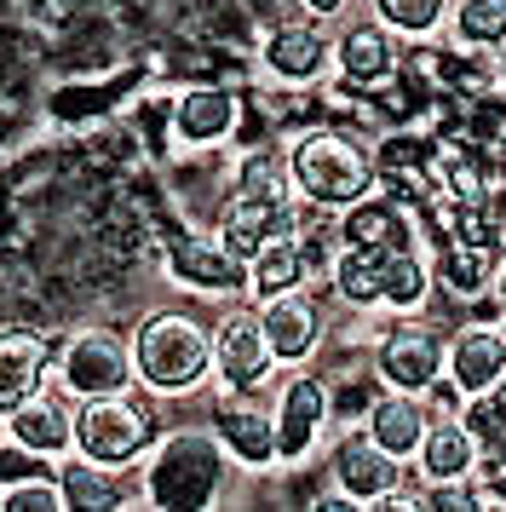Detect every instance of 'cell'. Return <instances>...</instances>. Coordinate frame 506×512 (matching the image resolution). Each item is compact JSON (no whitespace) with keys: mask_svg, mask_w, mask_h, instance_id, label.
<instances>
[{"mask_svg":"<svg viewBox=\"0 0 506 512\" xmlns=\"http://www.w3.org/2000/svg\"><path fill=\"white\" fill-rule=\"evenodd\" d=\"M133 472H138L133 501L161 507V512L219 507V495L230 484V461L207 426H167V432H156V443L138 455Z\"/></svg>","mask_w":506,"mask_h":512,"instance_id":"6da1fadb","label":"cell"},{"mask_svg":"<svg viewBox=\"0 0 506 512\" xmlns=\"http://www.w3.org/2000/svg\"><path fill=\"white\" fill-rule=\"evenodd\" d=\"M133 351V380L150 397H190L213 386V334L207 317L184 311V305H156L144 311L127 334Z\"/></svg>","mask_w":506,"mask_h":512,"instance_id":"7a4b0ae2","label":"cell"},{"mask_svg":"<svg viewBox=\"0 0 506 512\" xmlns=\"http://www.w3.org/2000/svg\"><path fill=\"white\" fill-rule=\"evenodd\" d=\"M288 150V185H294L299 208L311 213H340L351 208L357 196L374 190V156L351 133H334V127H317V133H299Z\"/></svg>","mask_w":506,"mask_h":512,"instance_id":"3957f363","label":"cell"},{"mask_svg":"<svg viewBox=\"0 0 506 512\" xmlns=\"http://www.w3.org/2000/svg\"><path fill=\"white\" fill-rule=\"evenodd\" d=\"M156 397L144 386L127 392H104V397H81L75 403V449L81 461H98L110 472H133L138 455L156 443Z\"/></svg>","mask_w":506,"mask_h":512,"instance_id":"277c9868","label":"cell"},{"mask_svg":"<svg viewBox=\"0 0 506 512\" xmlns=\"http://www.w3.org/2000/svg\"><path fill=\"white\" fill-rule=\"evenodd\" d=\"M46 380L81 403V397H104V392H127L133 380V351H127V334L115 323H81L69 328L64 340L46 357Z\"/></svg>","mask_w":506,"mask_h":512,"instance_id":"5b68a950","label":"cell"},{"mask_svg":"<svg viewBox=\"0 0 506 512\" xmlns=\"http://www.w3.org/2000/svg\"><path fill=\"white\" fill-rule=\"evenodd\" d=\"M328 380L311 374L305 363L299 369H276L271 380V426H276V466H299L328 432Z\"/></svg>","mask_w":506,"mask_h":512,"instance_id":"8992f818","label":"cell"},{"mask_svg":"<svg viewBox=\"0 0 506 512\" xmlns=\"http://www.w3.org/2000/svg\"><path fill=\"white\" fill-rule=\"evenodd\" d=\"M207 334H213V386L219 392H265L276 380V357L265 346L253 300L207 317Z\"/></svg>","mask_w":506,"mask_h":512,"instance_id":"52a82bcc","label":"cell"},{"mask_svg":"<svg viewBox=\"0 0 506 512\" xmlns=\"http://www.w3.org/2000/svg\"><path fill=\"white\" fill-rule=\"evenodd\" d=\"M328 484H334V501H345V507H380L397 484H409V466L386 455L363 426H351L328 443Z\"/></svg>","mask_w":506,"mask_h":512,"instance_id":"ba28073f","label":"cell"},{"mask_svg":"<svg viewBox=\"0 0 506 512\" xmlns=\"http://www.w3.org/2000/svg\"><path fill=\"white\" fill-rule=\"evenodd\" d=\"M207 432L219 438L225 461L236 472H271L276 466V426H271V397L265 392H219L213 397V415Z\"/></svg>","mask_w":506,"mask_h":512,"instance_id":"9c48e42d","label":"cell"},{"mask_svg":"<svg viewBox=\"0 0 506 512\" xmlns=\"http://www.w3.org/2000/svg\"><path fill=\"white\" fill-rule=\"evenodd\" d=\"M299 219H305V208H299L294 190H242L236 185L225 202H219L213 236L248 265V254L259 242H271V236H282V231H299Z\"/></svg>","mask_w":506,"mask_h":512,"instance_id":"30bf717a","label":"cell"},{"mask_svg":"<svg viewBox=\"0 0 506 512\" xmlns=\"http://www.w3.org/2000/svg\"><path fill=\"white\" fill-rule=\"evenodd\" d=\"M368 374H374L386 392L426 397L437 380H443V334H437V328H426V323H414V317L391 323L386 334H380V346H374Z\"/></svg>","mask_w":506,"mask_h":512,"instance_id":"8fae6325","label":"cell"},{"mask_svg":"<svg viewBox=\"0 0 506 512\" xmlns=\"http://www.w3.org/2000/svg\"><path fill=\"white\" fill-rule=\"evenodd\" d=\"M259 328H265V346H271L276 369H299L311 363L328 340V317L322 305L311 300V288H294V294H276V300H259Z\"/></svg>","mask_w":506,"mask_h":512,"instance_id":"7c38bea8","label":"cell"},{"mask_svg":"<svg viewBox=\"0 0 506 512\" xmlns=\"http://www.w3.org/2000/svg\"><path fill=\"white\" fill-rule=\"evenodd\" d=\"M334 64V35H322L317 18H282L259 47V70L282 87H317Z\"/></svg>","mask_w":506,"mask_h":512,"instance_id":"4fadbf2b","label":"cell"},{"mask_svg":"<svg viewBox=\"0 0 506 512\" xmlns=\"http://www.w3.org/2000/svg\"><path fill=\"white\" fill-rule=\"evenodd\" d=\"M328 70L340 75L351 93L386 87V81H397V70H403V41H397L391 29H380L374 18H357V24H345L340 35H334V64H328Z\"/></svg>","mask_w":506,"mask_h":512,"instance_id":"5bb4252c","label":"cell"},{"mask_svg":"<svg viewBox=\"0 0 506 512\" xmlns=\"http://www.w3.org/2000/svg\"><path fill=\"white\" fill-rule=\"evenodd\" d=\"M0 432H6L12 443H23L29 455L58 461V455L75 449V403L46 380L35 397H23L18 409H6V415H0Z\"/></svg>","mask_w":506,"mask_h":512,"instance_id":"9a60e30c","label":"cell"},{"mask_svg":"<svg viewBox=\"0 0 506 512\" xmlns=\"http://www.w3.org/2000/svg\"><path fill=\"white\" fill-rule=\"evenodd\" d=\"M443 380L460 397H478L506 380V334L501 323H460L443 340Z\"/></svg>","mask_w":506,"mask_h":512,"instance_id":"2e32d148","label":"cell"},{"mask_svg":"<svg viewBox=\"0 0 506 512\" xmlns=\"http://www.w3.org/2000/svg\"><path fill=\"white\" fill-rule=\"evenodd\" d=\"M167 271L196 288V294H213V300H236L242 294V259L230 254L213 231H179L167 242Z\"/></svg>","mask_w":506,"mask_h":512,"instance_id":"e0dca14e","label":"cell"},{"mask_svg":"<svg viewBox=\"0 0 506 512\" xmlns=\"http://www.w3.org/2000/svg\"><path fill=\"white\" fill-rule=\"evenodd\" d=\"M478 472V443L466 432L460 415H432L426 420V438L420 449L409 455V478L426 489H449V484H466Z\"/></svg>","mask_w":506,"mask_h":512,"instance_id":"ac0fdd59","label":"cell"},{"mask_svg":"<svg viewBox=\"0 0 506 512\" xmlns=\"http://www.w3.org/2000/svg\"><path fill=\"white\" fill-rule=\"evenodd\" d=\"M236 127H242V98L230 93V87H184L173 98V139L190 144V150H213V144L236 139Z\"/></svg>","mask_w":506,"mask_h":512,"instance_id":"d6986e66","label":"cell"},{"mask_svg":"<svg viewBox=\"0 0 506 512\" xmlns=\"http://www.w3.org/2000/svg\"><path fill=\"white\" fill-rule=\"evenodd\" d=\"M334 236L340 242H357V248H409V242H420V231H414V213L403 208V202H391L386 190L374 185L368 196H357L351 208L334 213Z\"/></svg>","mask_w":506,"mask_h":512,"instance_id":"ffe728a7","label":"cell"},{"mask_svg":"<svg viewBox=\"0 0 506 512\" xmlns=\"http://www.w3.org/2000/svg\"><path fill=\"white\" fill-rule=\"evenodd\" d=\"M426 420H432V409H426V397H414V392H386L380 386V397L363 409V426L368 438L380 443L386 455H397V461L409 466V455L420 449V438H426Z\"/></svg>","mask_w":506,"mask_h":512,"instance_id":"44dd1931","label":"cell"},{"mask_svg":"<svg viewBox=\"0 0 506 512\" xmlns=\"http://www.w3.org/2000/svg\"><path fill=\"white\" fill-rule=\"evenodd\" d=\"M495 265H501V248L455 242V236L432 242V288H443L449 300H483L495 282Z\"/></svg>","mask_w":506,"mask_h":512,"instance_id":"7402d4cb","label":"cell"},{"mask_svg":"<svg viewBox=\"0 0 506 512\" xmlns=\"http://www.w3.org/2000/svg\"><path fill=\"white\" fill-rule=\"evenodd\" d=\"M46 357L52 340L41 328H0V415L46 386Z\"/></svg>","mask_w":506,"mask_h":512,"instance_id":"603a6c76","label":"cell"},{"mask_svg":"<svg viewBox=\"0 0 506 512\" xmlns=\"http://www.w3.org/2000/svg\"><path fill=\"white\" fill-rule=\"evenodd\" d=\"M380 277H386V248H357V242H340L322 271L328 294L351 311H380Z\"/></svg>","mask_w":506,"mask_h":512,"instance_id":"cb8c5ba5","label":"cell"},{"mask_svg":"<svg viewBox=\"0 0 506 512\" xmlns=\"http://www.w3.org/2000/svg\"><path fill=\"white\" fill-rule=\"evenodd\" d=\"M432 300V259L420 254V242L391 248L386 254V277H380V305L397 317H420Z\"/></svg>","mask_w":506,"mask_h":512,"instance_id":"d4e9b609","label":"cell"},{"mask_svg":"<svg viewBox=\"0 0 506 512\" xmlns=\"http://www.w3.org/2000/svg\"><path fill=\"white\" fill-rule=\"evenodd\" d=\"M58 484H64V507H133V484H121V472H110V466L98 461H69V455H58Z\"/></svg>","mask_w":506,"mask_h":512,"instance_id":"484cf974","label":"cell"},{"mask_svg":"<svg viewBox=\"0 0 506 512\" xmlns=\"http://www.w3.org/2000/svg\"><path fill=\"white\" fill-rule=\"evenodd\" d=\"M443 35L460 52H501L506 47V0H449Z\"/></svg>","mask_w":506,"mask_h":512,"instance_id":"4316f807","label":"cell"},{"mask_svg":"<svg viewBox=\"0 0 506 512\" xmlns=\"http://www.w3.org/2000/svg\"><path fill=\"white\" fill-rule=\"evenodd\" d=\"M368 18L391 29L397 41H432V35H443L449 0H368Z\"/></svg>","mask_w":506,"mask_h":512,"instance_id":"83f0119b","label":"cell"},{"mask_svg":"<svg viewBox=\"0 0 506 512\" xmlns=\"http://www.w3.org/2000/svg\"><path fill=\"white\" fill-rule=\"evenodd\" d=\"M460 420L478 443V461H506V380L478 397H460Z\"/></svg>","mask_w":506,"mask_h":512,"instance_id":"f1b7e54d","label":"cell"},{"mask_svg":"<svg viewBox=\"0 0 506 512\" xmlns=\"http://www.w3.org/2000/svg\"><path fill=\"white\" fill-rule=\"evenodd\" d=\"M0 507L6 512H64V484H58L52 466H41V472H29V478L0 489Z\"/></svg>","mask_w":506,"mask_h":512,"instance_id":"f546056e","label":"cell"},{"mask_svg":"<svg viewBox=\"0 0 506 512\" xmlns=\"http://www.w3.org/2000/svg\"><path fill=\"white\" fill-rule=\"evenodd\" d=\"M41 466H52V461L29 455L23 443H12L6 432H0V489H6V484H18V478H29V472H41Z\"/></svg>","mask_w":506,"mask_h":512,"instance_id":"4dcf8cb0","label":"cell"},{"mask_svg":"<svg viewBox=\"0 0 506 512\" xmlns=\"http://www.w3.org/2000/svg\"><path fill=\"white\" fill-rule=\"evenodd\" d=\"M345 6H351V0H305V12H311L317 24H322V18H340Z\"/></svg>","mask_w":506,"mask_h":512,"instance_id":"1f68e13d","label":"cell"},{"mask_svg":"<svg viewBox=\"0 0 506 512\" xmlns=\"http://www.w3.org/2000/svg\"><path fill=\"white\" fill-rule=\"evenodd\" d=\"M489 294L506 305V248H501V265H495V282H489Z\"/></svg>","mask_w":506,"mask_h":512,"instance_id":"d6a6232c","label":"cell"},{"mask_svg":"<svg viewBox=\"0 0 506 512\" xmlns=\"http://www.w3.org/2000/svg\"><path fill=\"white\" fill-rule=\"evenodd\" d=\"M495 81H501V87H506V47L495 52Z\"/></svg>","mask_w":506,"mask_h":512,"instance_id":"836d02e7","label":"cell"},{"mask_svg":"<svg viewBox=\"0 0 506 512\" xmlns=\"http://www.w3.org/2000/svg\"><path fill=\"white\" fill-rule=\"evenodd\" d=\"M501 334H506V323H501Z\"/></svg>","mask_w":506,"mask_h":512,"instance_id":"e575fe53","label":"cell"}]
</instances>
